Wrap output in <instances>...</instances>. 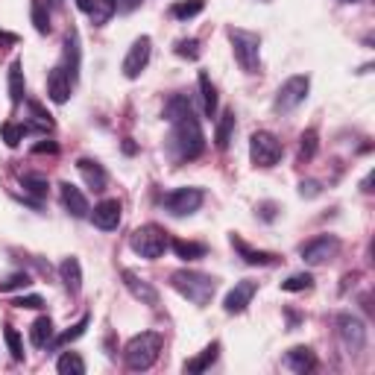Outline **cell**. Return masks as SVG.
Returning <instances> with one entry per match:
<instances>
[{
    "instance_id": "obj_1",
    "label": "cell",
    "mask_w": 375,
    "mask_h": 375,
    "mask_svg": "<svg viewBox=\"0 0 375 375\" xmlns=\"http://www.w3.org/2000/svg\"><path fill=\"white\" fill-rule=\"evenodd\" d=\"M164 118L173 126L170 132V156L176 164H185L200 159L206 152V135L200 118H196V108L185 94H173L164 106Z\"/></svg>"
},
{
    "instance_id": "obj_2",
    "label": "cell",
    "mask_w": 375,
    "mask_h": 375,
    "mask_svg": "<svg viewBox=\"0 0 375 375\" xmlns=\"http://www.w3.org/2000/svg\"><path fill=\"white\" fill-rule=\"evenodd\" d=\"M170 284H173L176 293L185 296L196 308H206L214 299V293H217V279L206 276L200 270H176L170 276Z\"/></svg>"
},
{
    "instance_id": "obj_3",
    "label": "cell",
    "mask_w": 375,
    "mask_h": 375,
    "mask_svg": "<svg viewBox=\"0 0 375 375\" xmlns=\"http://www.w3.org/2000/svg\"><path fill=\"white\" fill-rule=\"evenodd\" d=\"M162 346H164V337L159 332H141V335H135L126 343V349H123L126 369L129 372H147L152 364L159 361Z\"/></svg>"
},
{
    "instance_id": "obj_4",
    "label": "cell",
    "mask_w": 375,
    "mask_h": 375,
    "mask_svg": "<svg viewBox=\"0 0 375 375\" xmlns=\"http://www.w3.org/2000/svg\"><path fill=\"white\" fill-rule=\"evenodd\" d=\"M129 247H132L135 255H141L147 261H156L170 247V235L162 226H156V223H147V226H138L135 232L129 235Z\"/></svg>"
},
{
    "instance_id": "obj_5",
    "label": "cell",
    "mask_w": 375,
    "mask_h": 375,
    "mask_svg": "<svg viewBox=\"0 0 375 375\" xmlns=\"http://www.w3.org/2000/svg\"><path fill=\"white\" fill-rule=\"evenodd\" d=\"M229 44H232V53L237 59V65L244 68L247 74H258V65H261V38L250 30H237L229 27L226 30Z\"/></svg>"
},
{
    "instance_id": "obj_6",
    "label": "cell",
    "mask_w": 375,
    "mask_h": 375,
    "mask_svg": "<svg viewBox=\"0 0 375 375\" xmlns=\"http://www.w3.org/2000/svg\"><path fill=\"white\" fill-rule=\"evenodd\" d=\"M281 141L273 135V132H252V138H250V159L255 167H276L281 162Z\"/></svg>"
},
{
    "instance_id": "obj_7",
    "label": "cell",
    "mask_w": 375,
    "mask_h": 375,
    "mask_svg": "<svg viewBox=\"0 0 375 375\" xmlns=\"http://www.w3.org/2000/svg\"><path fill=\"white\" fill-rule=\"evenodd\" d=\"M308 88H311V79H308L305 74H296L291 79H284L281 88L276 91V100H273V108L279 115H288L293 112V108H299L308 97Z\"/></svg>"
},
{
    "instance_id": "obj_8",
    "label": "cell",
    "mask_w": 375,
    "mask_h": 375,
    "mask_svg": "<svg viewBox=\"0 0 375 375\" xmlns=\"http://www.w3.org/2000/svg\"><path fill=\"white\" fill-rule=\"evenodd\" d=\"M337 337L343 343V349L349 352V355H361V352L366 349V325L361 317L355 314H337Z\"/></svg>"
},
{
    "instance_id": "obj_9",
    "label": "cell",
    "mask_w": 375,
    "mask_h": 375,
    "mask_svg": "<svg viewBox=\"0 0 375 375\" xmlns=\"http://www.w3.org/2000/svg\"><path fill=\"white\" fill-rule=\"evenodd\" d=\"M203 203H206V194L200 188H176V191L164 194L162 208L173 217H188L194 211H200Z\"/></svg>"
},
{
    "instance_id": "obj_10",
    "label": "cell",
    "mask_w": 375,
    "mask_h": 375,
    "mask_svg": "<svg viewBox=\"0 0 375 375\" xmlns=\"http://www.w3.org/2000/svg\"><path fill=\"white\" fill-rule=\"evenodd\" d=\"M337 252H340V240H337L335 235H317V237L305 240V244L299 247L302 261L311 264V267H320V264L332 261Z\"/></svg>"
},
{
    "instance_id": "obj_11",
    "label": "cell",
    "mask_w": 375,
    "mask_h": 375,
    "mask_svg": "<svg viewBox=\"0 0 375 375\" xmlns=\"http://www.w3.org/2000/svg\"><path fill=\"white\" fill-rule=\"evenodd\" d=\"M150 53H152V41H150V35H141V38H135L132 41V47H129V53H126V59H123V77L126 79H138L141 74H144V68L150 65Z\"/></svg>"
},
{
    "instance_id": "obj_12",
    "label": "cell",
    "mask_w": 375,
    "mask_h": 375,
    "mask_svg": "<svg viewBox=\"0 0 375 375\" xmlns=\"http://www.w3.org/2000/svg\"><path fill=\"white\" fill-rule=\"evenodd\" d=\"M255 291H258V281H252V279L237 281L235 288L226 293V299H223V311H226V314H244L247 305H250L252 296H255Z\"/></svg>"
},
{
    "instance_id": "obj_13",
    "label": "cell",
    "mask_w": 375,
    "mask_h": 375,
    "mask_svg": "<svg viewBox=\"0 0 375 375\" xmlns=\"http://www.w3.org/2000/svg\"><path fill=\"white\" fill-rule=\"evenodd\" d=\"M79 68H82V47H79V33L68 30L65 35V53H62V71L68 74L71 82L79 79Z\"/></svg>"
},
{
    "instance_id": "obj_14",
    "label": "cell",
    "mask_w": 375,
    "mask_h": 375,
    "mask_svg": "<svg viewBox=\"0 0 375 375\" xmlns=\"http://www.w3.org/2000/svg\"><path fill=\"white\" fill-rule=\"evenodd\" d=\"M59 196H62V206H65V211H68L71 217H77V220H85L88 214H91V206H88L85 194H82L77 185H71V182H62V185H59Z\"/></svg>"
},
{
    "instance_id": "obj_15",
    "label": "cell",
    "mask_w": 375,
    "mask_h": 375,
    "mask_svg": "<svg viewBox=\"0 0 375 375\" xmlns=\"http://www.w3.org/2000/svg\"><path fill=\"white\" fill-rule=\"evenodd\" d=\"M121 279H123V284H126V291L135 296L141 305H159V291L152 288L147 279H141L135 270H123Z\"/></svg>"
},
{
    "instance_id": "obj_16",
    "label": "cell",
    "mask_w": 375,
    "mask_h": 375,
    "mask_svg": "<svg viewBox=\"0 0 375 375\" xmlns=\"http://www.w3.org/2000/svg\"><path fill=\"white\" fill-rule=\"evenodd\" d=\"M232 240V247L237 250V255L244 258V264H250V267H273V264H279L281 258L276 255V252H264V250H252L244 237H237V235H232L229 237Z\"/></svg>"
},
{
    "instance_id": "obj_17",
    "label": "cell",
    "mask_w": 375,
    "mask_h": 375,
    "mask_svg": "<svg viewBox=\"0 0 375 375\" xmlns=\"http://www.w3.org/2000/svg\"><path fill=\"white\" fill-rule=\"evenodd\" d=\"M91 217V223L103 232H115L121 226V203L118 200H103L94 206V211L88 214Z\"/></svg>"
},
{
    "instance_id": "obj_18",
    "label": "cell",
    "mask_w": 375,
    "mask_h": 375,
    "mask_svg": "<svg viewBox=\"0 0 375 375\" xmlns=\"http://www.w3.org/2000/svg\"><path fill=\"white\" fill-rule=\"evenodd\" d=\"M281 364L288 366V369H293L296 375H305V372H311L317 366V355L308 346H293L291 352H284Z\"/></svg>"
},
{
    "instance_id": "obj_19",
    "label": "cell",
    "mask_w": 375,
    "mask_h": 375,
    "mask_svg": "<svg viewBox=\"0 0 375 375\" xmlns=\"http://www.w3.org/2000/svg\"><path fill=\"white\" fill-rule=\"evenodd\" d=\"M59 279L65 284V291H68L71 296H77L82 291V267H79V258H62L59 264Z\"/></svg>"
},
{
    "instance_id": "obj_20",
    "label": "cell",
    "mask_w": 375,
    "mask_h": 375,
    "mask_svg": "<svg viewBox=\"0 0 375 375\" xmlns=\"http://www.w3.org/2000/svg\"><path fill=\"white\" fill-rule=\"evenodd\" d=\"M77 170L82 173V179H85L88 188L106 191V185H108V173L103 170L100 162H94V159H79V162H77Z\"/></svg>"
},
{
    "instance_id": "obj_21",
    "label": "cell",
    "mask_w": 375,
    "mask_h": 375,
    "mask_svg": "<svg viewBox=\"0 0 375 375\" xmlns=\"http://www.w3.org/2000/svg\"><path fill=\"white\" fill-rule=\"evenodd\" d=\"M71 79H68V74L62 71V65L59 68H53L50 74H47V97L53 100V103H68V97H71Z\"/></svg>"
},
{
    "instance_id": "obj_22",
    "label": "cell",
    "mask_w": 375,
    "mask_h": 375,
    "mask_svg": "<svg viewBox=\"0 0 375 375\" xmlns=\"http://www.w3.org/2000/svg\"><path fill=\"white\" fill-rule=\"evenodd\" d=\"M217 355H220V343L214 340V343H208L203 352H200V355H196V358H191V361H185V372L188 375H200V372H208L211 366H214V361H217Z\"/></svg>"
},
{
    "instance_id": "obj_23",
    "label": "cell",
    "mask_w": 375,
    "mask_h": 375,
    "mask_svg": "<svg viewBox=\"0 0 375 375\" xmlns=\"http://www.w3.org/2000/svg\"><path fill=\"white\" fill-rule=\"evenodd\" d=\"M21 188H24V196H33V200L41 203L50 191V182L41 173H21Z\"/></svg>"
},
{
    "instance_id": "obj_24",
    "label": "cell",
    "mask_w": 375,
    "mask_h": 375,
    "mask_svg": "<svg viewBox=\"0 0 375 375\" xmlns=\"http://www.w3.org/2000/svg\"><path fill=\"white\" fill-rule=\"evenodd\" d=\"M232 132H235V108H226V112L220 115V121H217V129H214V144H217V150H229Z\"/></svg>"
},
{
    "instance_id": "obj_25",
    "label": "cell",
    "mask_w": 375,
    "mask_h": 375,
    "mask_svg": "<svg viewBox=\"0 0 375 375\" xmlns=\"http://www.w3.org/2000/svg\"><path fill=\"white\" fill-rule=\"evenodd\" d=\"M170 250L176 252V258H182V261L206 258V252H208L206 244H196V240H182V237H173V240H170Z\"/></svg>"
},
{
    "instance_id": "obj_26",
    "label": "cell",
    "mask_w": 375,
    "mask_h": 375,
    "mask_svg": "<svg viewBox=\"0 0 375 375\" xmlns=\"http://www.w3.org/2000/svg\"><path fill=\"white\" fill-rule=\"evenodd\" d=\"M30 340L35 349H47L50 340H53V320L50 317H38L30 328Z\"/></svg>"
},
{
    "instance_id": "obj_27",
    "label": "cell",
    "mask_w": 375,
    "mask_h": 375,
    "mask_svg": "<svg viewBox=\"0 0 375 375\" xmlns=\"http://www.w3.org/2000/svg\"><path fill=\"white\" fill-rule=\"evenodd\" d=\"M200 97H203L206 118H214L217 115V88H214V82H211V77L206 71H200Z\"/></svg>"
},
{
    "instance_id": "obj_28",
    "label": "cell",
    "mask_w": 375,
    "mask_h": 375,
    "mask_svg": "<svg viewBox=\"0 0 375 375\" xmlns=\"http://www.w3.org/2000/svg\"><path fill=\"white\" fill-rule=\"evenodd\" d=\"M88 323H91V317H88V314H85V317H79V320H77V323H74V325L68 328V332H62L59 337H53V340H50V346H53V349H62V346H68V343L79 340V337L85 335Z\"/></svg>"
},
{
    "instance_id": "obj_29",
    "label": "cell",
    "mask_w": 375,
    "mask_h": 375,
    "mask_svg": "<svg viewBox=\"0 0 375 375\" xmlns=\"http://www.w3.org/2000/svg\"><path fill=\"white\" fill-rule=\"evenodd\" d=\"M24 71H21V59L12 62V68H9V100L18 106L21 100H24Z\"/></svg>"
},
{
    "instance_id": "obj_30",
    "label": "cell",
    "mask_w": 375,
    "mask_h": 375,
    "mask_svg": "<svg viewBox=\"0 0 375 375\" xmlns=\"http://www.w3.org/2000/svg\"><path fill=\"white\" fill-rule=\"evenodd\" d=\"M317 147H320V135H317V129H305L302 135H299V162H311L317 156Z\"/></svg>"
},
{
    "instance_id": "obj_31",
    "label": "cell",
    "mask_w": 375,
    "mask_h": 375,
    "mask_svg": "<svg viewBox=\"0 0 375 375\" xmlns=\"http://www.w3.org/2000/svg\"><path fill=\"white\" fill-rule=\"evenodd\" d=\"M59 375H85V361L77 355V352H65V355L56 361Z\"/></svg>"
},
{
    "instance_id": "obj_32",
    "label": "cell",
    "mask_w": 375,
    "mask_h": 375,
    "mask_svg": "<svg viewBox=\"0 0 375 375\" xmlns=\"http://www.w3.org/2000/svg\"><path fill=\"white\" fill-rule=\"evenodd\" d=\"M203 9H206V0H179V4L170 6V15L179 21H188V18H196Z\"/></svg>"
},
{
    "instance_id": "obj_33",
    "label": "cell",
    "mask_w": 375,
    "mask_h": 375,
    "mask_svg": "<svg viewBox=\"0 0 375 375\" xmlns=\"http://www.w3.org/2000/svg\"><path fill=\"white\" fill-rule=\"evenodd\" d=\"M311 288H314V276H311V273H296V276H291V279L281 281V291H288V293L311 291Z\"/></svg>"
},
{
    "instance_id": "obj_34",
    "label": "cell",
    "mask_w": 375,
    "mask_h": 375,
    "mask_svg": "<svg viewBox=\"0 0 375 375\" xmlns=\"http://www.w3.org/2000/svg\"><path fill=\"white\" fill-rule=\"evenodd\" d=\"M33 24L41 35H47L50 33V15H47V6H44V0H33Z\"/></svg>"
},
{
    "instance_id": "obj_35",
    "label": "cell",
    "mask_w": 375,
    "mask_h": 375,
    "mask_svg": "<svg viewBox=\"0 0 375 375\" xmlns=\"http://www.w3.org/2000/svg\"><path fill=\"white\" fill-rule=\"evenodd\" d=\"M33 284V276L30 273H12L9 279L0 281V293H12V291H24Z\"/></svg>"
},
{
    "instance_id": "obj_36",
    "label": "cell",
    "mask_w": 375,
    "mask_h": 375,
    "mask_svg": "<svg viewBox=\"0 0 375 375\" xmlns=\"http://www.w3.org/2000/svg\"><path fill=\"white\" fill-rule=\"evenodd\" d=\"M176 56H182V59H191V62H196L200 59V41L196 38H179L176 41Z\"/></svg>"
},
{
    "instance_id": "obj_37",
    "label": "cell",
    "mask_w": 375,
    "mask_h": 375,
    "mask_svg": "<svg viewBox=\"0 0 375 375\" xmlns=\"http://www.w3.org/2000/svg\"><path fill=\"white\" fill-rule=\"evenodd\" d=\"M4 337H6V346H9V352H12V358H15V361H24V343H21V335L15 332L12 325L4 328Z\"/></svg>"
},
{
    "instance_id": "obj_38",
    "label": "cell",
    "mask_w": 375,
    "mask_h": 375,
    "mask_svg": "<svg viewBox=\"0 0 375 375\" xmlns=\"http://www.w3.org/2000/svg\"><path fill=\"white\" fill-rule=\"evenodd\" d=\"M0 132H4V141H6V147H18L21 141H24V126H21V123H4V129H0Z\"/></svg>"
},
{
    "instance_id": "obj_39",
    "label": "cell",
    "mask_w": 375,
    "mask_h": 375,
    "mask_svg": "<svg viewBox=\"0 0 375 375\" xmlns=\"http://www.w3.org/2000/svg\"><path fill=\"white\" fill-rule=\"evenodd\" d=\"M12 305H15V308H30V311H41V308H44V299L35 296V293H30V296L21 293V296L12 299Z\"/></svg>"
},
{
    "instance_id": "obj_40",
    "label": "cell",
    "mask_w": 375,
    "mask_h": 375,
    "mask_svg": "<svg viewBox=\"0 0 375 375\" xmlns=\"http://www.w3.org/2000/svg\"><path fill=\"white\" fill-rule=\"evenodd\" d=\"M323 194V185L317 179H302L299 182V196H305V200H314V196Z\"/></svg>"
},
{
    "instance_id": "obj_41",
    "label": "cell",
    "mask_w": 375,
    "mask_h": 375,
    "mask_svg": "<svg viewBox=\"0 0 375 375\" xmlns=\"http://www.w3.org/2000/svg\"><path fill=\"white\" fill-rule=\"evenodd\" d=\"M77 6L85 12V15H91L97 24H103V12H100V0H77Z\"/></svg>"
},
{
    "instance_id": "obj_42",
    "label": "cell",
    "mask_w": 375,
    "mask_h": 375,
    "mask_svg": "<svg viewBox=\"0 0 375 375\" xmlns=\"http://www.w3.org/2000/svg\"><path fill=\"white\" fill-rule=\"evenodd\" d=\"M276 211H279V206H276V203H261V206H258L261 220H267V223H270V220H276Z\"/></svg>"
},
{
    "instance_id": "obj_43",
    "label": "cell",
    "mask_w": 375,
    "mask_h": 375,
    "mask_svg": "<svg viewBox=\"0 0 375 375\" xmlns=\"http://www.w3.org/2000/svg\"><path fill=\"white\" fill-rule=\"evenodd\" d=\"M141 4H144V0H115V9L126 15V12H135Z\"/></svg>"
},
{
    "instance_id": "obj_44",
    "label": "cell",
    "mask_w": 375,
    "mask_h": 375,
    "mask_svg": "<svg viewBox=\"0 0 375 375\" xmlns=\"http://www.w3.org/2000/svg\"><path fill=\"white\" fill-rule=\"evenodd\" d=\"M33 152H35V156H44V152H50V156H53V152H59V144L56 141H41V144L33 147Z\"/></svg>"
},
{
    "instance_id": "obj_45",
    "label": "cell",
    "mask_w": 375,
    "mask_h": 375,
    "mask_svg": "<svg viewBox=\"0 0 375 375\" xmlns=\"http://www.w3.org/2000/svg\"><path fill=\"white\" fill-rule=\"evenodd\" d=\"M372 182H375V173L369 170V173H366V179L361 182V191H364V194H372Z\"/></svg>"
},
{
    "instance_id": "obj_46",
    "label": "cell",
    "mask_w": 375,
    "mask_h": 375,
    "mask_svg": "<svg viewBox=\"0 0 375 375\" xmlns=\"http://www.w3.org/2000/svg\"><path fill=\"white\" fill-rule=\"evenodd\" d=\"M0 44H18V35H15V33H6V30H0Z\"/></svg>"
},
{
    "instance_id": "obj_47",
    "label": "cell",
    "mask_w": 375,
    "mask_h": 375,
    "mask_svg": "<svg viewBox=\"0 0 375 375\" xmlns=\"http://www.w3.org/2000/svg\"><path fill=\"white\" fill-rule=\"evenodd\" d=\"M100 4H103V18H108L115 12V0H100Z\"/></svg>"
},
{
    "instance_id": "obj_48",
    "label": "cell",
    "mask_w": 375,
    "mask_h": 375,
    "mask_svg": "<svg viewBox=\"0 0 375 375\" xmlns=\"http://www.w3.org/2000/svg\"><path fill=\"white\" fill-rule=\"evenodd\" d=\"M123 152H126V156H135V152H138V147L132 144V138H126V141H123Z\"/></svg>"
},
{
    "instance_id": "obj_49",
    "label": "cell",
    "mask_w": 375,
    "mask_h": 375,
    "mask_svg": "<svg viewBox=\"0 0 375 375\" xmlns=\"http://www.w3.org/2000/svg\"><path fill=\"white\" fill-rule=\"evenodd\" d=\"M288 320H291V328L299 325V314H296V311H288Z\"/></svg>"
},
{
    "instance_id": "obj_50",
    "label": "cell",
    "mask_w": 375,
    "mask_h": 375,
    "mask_svg": "<svg viewBox=\"0 0 375 375\" xmlns=\"http://www.w3.org/2000/svg\"><path fill=\"white\" fill-rule=\"evenodd\" d=\"M50 6H56V9H59V6H62V0H50Z\"/></svg>"
},
{
    "instance_id": "obj_51",
    "label": "cell",
    "mask_w": 375,
    "mask_h": 375,
    "mask_svg": "<svg viewBox=\"0 0 375 375\" xmlns=\"http://www.w3.org/2000/svg\"><path fill=\"white\" fill-rule=\"evenodd\" d=\"M340 4H358V0H340Z\"/></svg>"
}]
</instances>
